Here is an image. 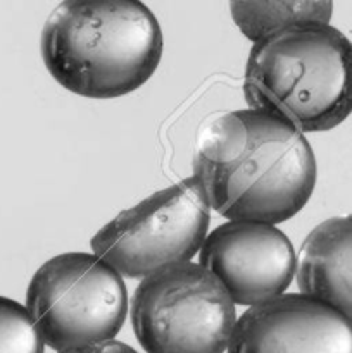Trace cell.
<instances>
[{
	"label": "cell",
	"instance_id": "cell-12",
	"mask_svg": "<svg viewBox=\"0 0 352 353\" xmlns=\"http://www.w3.org/2000/svg\"><path fill=\"white\" fill-rule=\"evenodd\" d=\"M57 353H138V352L133 350L130 345L123 343V341L109 340V341H100V343L86 345V347L69 348V350H62Z\"/></svg>",
	"mask_w": 352,
	"mask_h": 353
},
{
	"label": "cell",
	"instance_id": "cell-11",
	"mask_svg": "<svg viewBox=\"0 0 352 353\" xmlns=\"http://www.w3.org/2000/svg\"><path fill=\"white\" fill-rule=\"evenodd\" d=\"M0 353H45V345L23 303L0 295Z\"/></svg>",
	"mask_w": 352,
	"mask_h": 353
},
{
	"label": "cell",
	"instance_id": "cell-10",
	"mask_svg": "<svg viewBox=\"0 0 352 353\" xmlns=\"http://www.w3.org/2000/svg\"><path fill=\"white\" fill-rule=\"evenodd\" d=\"M230 14L240 33L255 43L290 28L330 24L333 3L324 0L230 2Z\"/></svg>",
	"mask_w": 352,
	"mask_h": 353
},
{
	"label": "cell",
	"instance_id": "cell-2",
	"mask_svg": "<svg viewBox=\"0 0 352 353\" xmlns=\"http://www.w3.org/2000/svg\"><path fill=\"white\" fill-rule=\"evenodd\" d=\"M157 17L138 0H66L45 19L40 54L48 74L85 99H117L152 78L162 57Z\"/></svg>",
	"mask_w": 352,
	"mask_h": 353
},
{
	"label": "cell",
	"instance_id": "cell-5",
	"mask_svg": "<svg viewBox=\"0 0 352 353\" xmlns=\"http://www.w3.org/2000/svg\"><path fill=\"white\" fill-rule=\"evenodd\" d=\"M130 314L135 336L147 353H224L237 323L223 285L193 262L141 279Z\"/></svg>",
	"mask_w": 352,
	"mask_h": 353
},
{
	"label": "cell",
	"instance_id": "cell-4",
	"mask_svg": "<svg viewBox=\"0 0 352 353\" xmlns=\"http://www.w3.org/2000/svg\"><path fill=\"white\" fill-rule=\"evenodd\" d=\"M26 310L52 350L109 341L123 330L128 293L123 278L93 254L55 255L31 276Z\"/></svg>",
	"mask_w": 352,
	"mask_h": 353
},
{
	"label": "cell",
	"instance_id": "cell-9",
	"mask_svg": "<svg viewBox=\"0 0 352 353\" xmlns=\"http://www.w3.org/2000/svg\"><path fill=\"white\" fill-rule=\"evenodd\" d=\"M351 216L330 217L306 236L295 259L300 295L320 300L351 319Z\"/></svg>",
	"mask_w": 352,
	"mask_h": 353
},
{
	"label": "cell",
	"instance_id": "cell-6",
	"mask_svg": "<svg viewBox=\"0 0 352 353\" xmlns=\"http://www.w3.org/2000/svg\"><path fill=\"white\" fill-rule=\"evenodd\" d=\"M211 209L193 176L121 210L90 240L92 254L123 278H147L190 262L202 247Z\"/></svg>",
	"mask_w": 352,
	"mask_h": 353
},
{
	"label": "cell",
	"instance_id": "cell-1",
	"mask_svg": "<svg viewBox=\"0 0 352 353\" xmlns=\"http://www.w3.org/2000/svg\"><path fill=\"white\" fill-rule=\"evenodd\" d=\"M193 178L219 216L275 226L309 202L316 157L285 121L262 110H233L200 130Z\"/></svg>",
	"mask_w": 352,
	"mask_h": 353
},
{
	"label": "cell",
	"instance_id": "cell-3",
	"mask_svg": "<svg viewBox=\"0 0 352 353\" xmlns=\"http://www.w3.org/2000/svg\"><path fill=\"white\" fill-rule=\"evenodd\" d=\"M349 57L351 41L331 24L262 38L252 45L245 64V102L302 134L333 130L351 114Z\"/></svg>",
	"mask_w": 352,
	"mask_h": 353
},
{
	"label": "cell",
	"instance_id": "cell-7",
	"mask_svg": "<svg viewBox=\"0 0 352 353\" xmlns=\"http://www.w3.org/2000/svg\"><path fill=\"white\" fill-rule=\"evenodd\" d=\"M292 241L276 226L228 221L207 233L199 265L226 290L233 305L254 307L283 295L295 276Z\"/></svg>",
	"mask_w": 352,
	"mask_h": 353
},
{
	"label": "cell",
	"instance_id": "cell-8",
	"mask_svg": "<svg viewBox=\"0 0 352 353\" xmlns=\"http://www.w3.org/2000/svg\"><path fill=\"white\" fill-rule=\"evenodd\" d=\"M228 353H352L351 319L300 293H283L237 317Z\"/></svg>",
	"mask_w": 352,
	"mask_h": 353
}]
</instances>
